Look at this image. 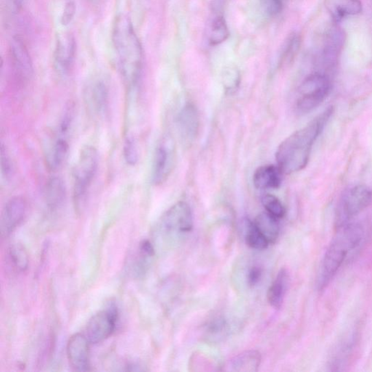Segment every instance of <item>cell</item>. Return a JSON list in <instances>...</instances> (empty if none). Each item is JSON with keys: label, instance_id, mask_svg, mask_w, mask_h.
<instances>
[{"label": "cell", "instance_id": "obj_28", "mask_svg": "<svg viewBox=\"0 0 372 372\" xmlns=\"http://www.w3.org/2000/svg\"><path fill=\"white\" fill-rule=\"evenodd\" d=\"M301 44V40L299 34L293 33L288 36L281 48L280 59L282 64L288 63L295 57L299 51Z\"/></svg>", "mask_w": 372, "mask_h": 372}, {"label": "cell", "instance_id": "obj_18", "mask_svg": "<svg viewBox=\"0 0 372 372\" xmlns=\"http://www.w3.org/2000/svg\"><path fill=\"white\" fill-rule=\"evenodd\" d=\"M325 7L334 23L360 14L363 10L360 0H325Z\"/></svg>", "mask_w": 372, "mask_h": 372}, {"label": "cell", "instance_id": "obj_17", "mask_svg": "<svg viewBox=\"0 0 372 372\" xmlns=\"http://www.w3.org/2000/svg\"><path fill=\"white\" fill-rule=\"evenodd\" d=\"M262 356L257 351L250 350L231 358L222 367V370L232 372H255L261 364Z\"/></svg>", "mask_w": 372, "mask_h": 372}, {"label": "cell", "instance_id": "obj_4", "mask_svg": "<svg viewBox=\"0 0 372 372\" xmlns=\"http://www.w3.org/2000/svg\"><path fill=\"white\" fill-rule=\"evenodd\" d=\"M98 154L95 148H82L73 172V200L78 212L82 209L98 169Z\"/></svg>", "mask_w": 372, "mask_h": 372}, {"label": "cell", "instance_id": "obj_30", "mask_svg": "<svg viewBox=\"0 0 372 372\" xmlns=\"http://www.w3.org/2000/svg\"><path fill=\"white\" fill-rule=\"evenodd\" d=\"M124 157L126 162L130 166H135L139 161V150L137 141L133 135H128L124 143L123 147Z\"/></svg>", "mask_w": 372, "mask_h": 372}, {"label": "cell", "instance_id": "obj_16", "mask_svg": "<svg viewBox=\"0 0 372 372\" xmlns=\"http://www.w3.org/2000/svg\"><path fill=\"white\" fill-rule=\"evenodd\" d=\"M178 128L185 143H190L194 141L200 128V115L194 104H186L180 111Z\"/></svg>", "mask_w": 372, "mask_h": 372}, {"label": "cell", "instance_id": "obj_9", "mask_svg": "<svg viewBox=\"0 0 372 372\" xmlns=\"http://www.w3.org/2000/svg\"><path fill=\"white\" fill-rule=\"evenodd\" d=\"M175 159L174 143L166 136L159 143L154 153L152 167V182L154 185H162L167 181L174 167Z\"/></svg>", "mask_w": 372, "mask_h": 372}, {"label": "cell", "instance_id": "obj_7", "mask_svg": "<svg viewBox=\"0 0 372 372\" xmlns=\"http://www.w3.org/2000/svg\"><path fill=\"white\" fill-rule=\"evenodd\" d=\"M372 202V190L365 185H356L346 190L337 210L336 225L341 227L363 212Z\"/></svg>", "mask_w": 372, "mask_h": 372}, {"label": "cell", "instance_id": "obj_22", "mask_svg": "<svg viewBox=\"0 0 372 372\" xmlns=\"http://www.w3.org/2000/svg\"><path fill=\"white\" fill-rule=\"evenodd\" d=\"M69 151V135L56 133V139L47 156L48 167L51 170H58L65 163Z\"/></svg>", "mask_w": 372, "mask_h": 372}, {"label": "cell", "instance_id": "obj_24", "mask_svg": "<svg viewBox=\"0 0 372 372\" xmlns=\"http://www.w3.org/2000/svg\"><path fill=\"white\" fill-rule=\"evenodd\" d=\"M230 32L227 23L222 14H217L211 21L208 31L209 45L216 46L226 41Z\"/></svg>", "mask_w": 372, "mask_h": 372}, {"label": "cell", "instance_id": "obj_35", "mask_svg": "<svg viewBox=\"0 0 372 372\" xmlns=\"http://www.w3.org/2000/svg\"><path fill=\"white\" fill-rule=\"evenodd\" d=\"M263 276V269L257 266H253L249 271H248L247 275V283L250 287H255L257 285L260 279H262Z\"/></svg>", "mask_w": 372, "mask_h": 372}, {"label": "cell", "instance_id": "obj_12", "mask_svg": "<svg viewBox=\"0 0 372 372\" xmlns=\"http://www.w3.org/2000/svg\"><path fill=\"white\" fill-rule=\"evenodd\" d=\"M10 58L18 81L22 84L29 82L33 77V63L26 45L19 37H14L10 43Z\"/></svg>", "mask_w": 372, "mask_h": 372}, {"label": "cell", "instance_id": "obj_8", "mask_svg": "<svg viewBox=\"0 0 372 372\" xmlns=\"http://www.w3.org/2000/svg\"><path fill=\"white\" fill-rule=\"evenodd\" d=\"M118 312L116 306L111 305L95 314L86 327L85 336L91 344L104 342L114 333Z\"/></svg>", "mask_w": 372, "mask_h": 372}, {"label": "cell", "instance_id": "obj_27", "mask_svg": "<svg viewBox=\"0 0 372 372\" xmlns=\"http://www.w3.org/2000/svg\"><path fill=\"white\" fill-rule=\"evenodd\" d=\"M206 327L207 336L211 340H220L226 337L229 329L227 321L222 316L211 319Z\"/></svg>", "mask_w": 372, "mask_h": 372}, {"label": "cell", "instance_id": "obj_31", "mask_svg": "<svg viewBox=\"0 0 372 372\" xmlns=\"http://www.w3.org/2000/svg\"><path fill=\"white\" fill-rule=\"evenodd\" d=\"M283 0H261L265 14L270 17L277 16L283 10Z\"/></svg>", "mask_w": 372, "mask_h": 372}, {"label": "cell", "instance_id": "obj_15", "mask_svg": "<svg viewBox=\"0 0 372 372\" xmlns=\"http://www.w3.org/2000/svg\"><path fill=\"white\" fill-rule=\"evenodd\" d=\"M86 102L97 116L106 114L109 106L110 92L107 82L101 78L94 79L85 90Z\"/></svg>", "mask_w": 372, "mask_h": 372}, {"label": "cell", "instance_id": "obj_25", "mask_svg": "<svg viewBox=\"0 0 372 372\" xmlns=\"http://www.w3.org/2000/svg\"><path fill=\"white\" fill-rule=\"evenodd\" d=\"M7 257L10 266L19 272L27 271L30 265L28 253L22 244H12L8 250Z\"/></svg>", "mask_w": 372, "mask_h": 372}, {"label": "cell", "instance_id": "obj_36", "mask_svg": "<svg viewBox=\"0 0 372 372\" xmlns=\"http://www.w3.org/2000/svg\"><path fill=\"white\" fill-rule=\"evenodd\" d=\"M26 0H12V5L16 10H20L24 5Z\"/></svg>", "mask_w": 372, "mask_h": 372}, {"label": "cell", "instance_id": "obj_34", "mask_svg": "<svg viewBox=\"0 0 372 372\" xmlns=\"http://www.w3.org/2000/svg\"><path fill=\"white\" fill-rule=\"evenodd\" d=\"M1 168L3 176L5 178H10L12 175V166L8 151L3 144H2L1 148Z\"/></svg>", "mask_w": 372, "mask_h": 372}, {"label": "cell", "instance_id": "obj_5", "mask_svg": "<svg viewBox=\"0 0 372 372\" xmlns=\"http://www.w3.org/2000/svg\"><path fill=\"white\" fill-rule=\"evenodd\" d=\"M332 77L328 74L314 71L301 83L295 103L297 114L312 113L323 103L332 89Z\"/></svg>", "mask_w": 372, "mask_h": 372}, {"label": "cell", "instance_id": "obj_3", "mask_svg": "<svg viewBox=\"0 0 372 372\" xmlns=\"http://www.w3.org/2000/svg\"><path fill=\"white\" fill-rule=\"evenodd\" d=\"M338 231L322 259L317 276V288L323 290L328 286L349 255L362 242L364 231L360 224L349 222L338 228Z\"/></svg>", "mask_w": 372, "mask_h": 372}, {"label": "cell", "instance_id": "obj_19", "mask_svg": "<svg viewBox=\"0 0 372 372\" xmlns=\"http://www.w3.org/2000/svg\"><path fill=\"white\" fill-rule=\"evenodd\" d=\"M44 202L51 212L58 210L63 206L67 197L65 183L59 177L49 178L44 187Z\"/></svg>", "mask_w": 372, "mask_h": 372}, {"label": "cell", "instance_id": "obj_33", "mask_svg": "<svg viewBox=\"0 0 372 372\" xmlns=\"http://www.w3.org/2000/svg\"><path fill=\"white\" fill-rule=\"evenodd\" d=\"M76 14V4L73 0H68L66 3L64 11L62 12L60 22L64 26L68 25L72 21Z\"/></svg>", "mask_w": 372, "mask_h": 372}, {"label": "cell", "instance_id": "obj_37", "mask_svg": "<svg viewBox=\"0 0 372 372\" xmlns=\"http://www.w3.org/2000/svg\"><path fill=\"white\" fill-rule=\"evenodd\" d=\"M91 1H93L94 3H100L102 0H91Z\"/></svg>", "mask_w": 372, "mask_h": 372}, {"label": "cell", "instance_id": "obj_32", "mask_svg": "<svg viewBox=\"0 0 372 372\" xmlns=\"http://www.w3.org/2000/svg\"><path fill=\"white\" fill-rule=\"evenodd\" d=\"M240 76L237 70L230 69L226 70L223 75V85L228 91H232L237 89L240 84Z\"/></svg>", "mask_w": 372, "mask_h": 372}, {"label": "cell", "instance_id": "obj_20", "mask_svg": "<svg viewBox=\"0 0 372 372\" xmlns=\"http://www.w3.org/2000/svg\"><path fill=\"white\" fill-rule=\"evenodd\" d=\"M283 175L278 165H264L257 168L254 173L253 183L257 189H277L282 183Z\"/></svg>", "mask_w": 372, "mask_h": 372}, {"label": "cell", "instance_id": "obj_10", "mask_svg": "<svg viewBox=\"0 0 372 372\" xmlns=\"http://www.w3.org/2000/svg\"><path fill=\"white\" fill-rule=\"evenodd\" d=\"M159 227L167 233H189L194 227V219L190 206L179 202L172 206L160 219Z\"/></svg>", "mask_w": 372, "mask_h": 372}, {"label": "cell", "instance_id": "obj_26", "mask_svg": "<svg viewBox=\"0 0 372 372\" xmlns=\"http://www.w3.org/2000/svg\"><path fill=\"white\" fill-rule=\"evenodd\" d=\"M245 241L248 246L256 251L266 250L270 245L264 235L257 229L253 221L251 220L246 222Z\"/></svg>", "mask_w": 372, "mask_h": 372}, {"label": "cell", "instance_id": "obj_6", "mask_svg": "<svg viewBox=\"0 0 372 372\" xmlns=\"http://www.w3.org/2000/svg\"><path fill=\"white\" fill-rule=\"evenodd\" d=\"M345 43V34L336 24L332 25L324 34L316 66L318 72L332 77Z\"/></svg>", "mask_w": 372, "mask_h": 372}, {"label": "cell", "instance_id": "obj_11", "mask_svg": "<svg viewBox=\"0 0 372 372\" xmlns=\"http://www.w3.org/2000/svg\"><path fill=\"white\" fill-rule=\"evenodd\" d=\"M28 212V203L22 196H14L5 203L3 208L0 228L3 238H7L26 218Z\"/></svg>", "mask_w": 372, "mask_h": 372}, {"label": "cell", "instance_id": "obj_14", "mask_svg": "<svg viewBox=\"0 0 372 372\" xmlns=\"http://www.w3.org/2000/svg\"><path fill=\"white\" fill-rule=\"evenodd\" d=\"M67 352L69 364L74 370H91L90 342L85 334H73L68 341Z\"/></svg>", "mask_w": 372, "mask_h": 372}, {"label": "cell", "instance_id": "obj_21", "mask_svg": "<svg viewBox=\"0 0 372 372\" xmlns=\"http://www.w3.org/2000/svg\"><path fill=\"white\" fill-rule=\"evenodd\" d=\"M290 279L288 270L286 268H281L267 293L268 302L272 307L279 309L282 306L288 289Z\"/></svg>", "mask_w": 372, "mask_h": 372}, {"label": "cell", "instance_id": "obj_29", "mask_svg": "<svg viewBox=\"0 0 372 372\" xmlns=\"http://www.w3.org/2000/svg\"><path fill=\"white\" fill-rule=\"evenodd\" d=\"M262 204L266 212L280 220L286 216L287 210L275 195L266 194L262 197Z\"/></svg>", "mask_w": 372, "mask_h": 372}, {"label": "cell", "instance_id": "obj_23", "mask_svg": "<svg viewBox=\"0 0 372 372\" xmlns=\"http://www.w3.org/2000/svg\"><path fill=\"white\" fill-rule=\"evenodd\" d=\"M253 223L270 244H274L277 242L280 233L279 219L265 212L258 215Z\"/></svg>", "mask_w": 372, "mask_h": 372}, {"label": "cell", "instance_id": "obj_1", "mask_svg": "<svg viewBox=\"0 0 372 372\" xmlns=\"http://www.w3.org/2000/svg\"><path fill=\"white\" fill-rule=\"evenodd\" d=\"M333 114L329 107L307 125L285 139L277 148L276 160L283 174L303 170L308 164L313 147Z\"/></svg>", "mask_w": 372, "mask_h": 372}, {"label": "cell", "instance_id": "obj_2", "mask_svg": "<svg viewBox=\"0 0 372 372\" xmlns=\"http://www.w3.org/2000/svg\"><path fill=\"white\" fill-rule=\"evenodd\" d=\"M113 41L119 71L129 91L137 90L143 70V51L130 19L121 14L116 18Z\"/></svg>", "mask_w": 372, "mask_h": 372}, {"label": "cell", "instance_id": "obj_13", "mask_svg": "<svg viewBox=\"0 0 372 372\" xmlns=\"http://www.w3.org/2000/svg\"><path fill=\"white\" fill-rule=\"evenodd\" d=\"M77 53V43L70 33L59 36L54 54V67L61 76H66L71 71Z\"/></svg>", "mask_w": 372, "mask_h": 372}]
</instances>
